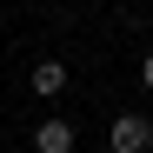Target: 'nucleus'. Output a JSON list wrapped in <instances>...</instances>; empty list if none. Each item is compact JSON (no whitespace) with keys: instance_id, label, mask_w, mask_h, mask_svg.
I'll use <instances>...</instances> for the list:
<instances>
[{"instance_id":"20e7f679","label":"nucleus","mask_w":153,"mask_h":153,"mask_svg":"<svg viewBox=\"0 0 153 153\" xmlns=\"http://www.w3.org/2000/svg\"><path fill=\"white\" fill-rule=\"evenodd\" d=\"M140 80H146V87H153V53H146V60H140Z\"/></svg>"},{"instance_id":"7ed1b4c3","label":"nucleus","mask_w":153,"mask_h":153,"mask_svg":"<svg viewBox=\"0 0 153 153\" xmlns=\"http://www.w3.org/2000/svg\"><path fill=\"white\" fill-rule=\"evenodd\" d=\"M60 87H67V67H60V60H40V67H33V93H47V100H53Z\"/></svg>"},{"instance_id":"f03ea898","label":"nucleus","mask_w":153,"mask_h":153,"mask_svg":"<svg viewBox=\"0 0 153 153\" xmlns=\"http://www.w3.org/2000/svg\"><path fill=\"white\" fill-rule=\"evenodd\" d=\"M33 153H73V120H40L33 126Z\"/></svg>"},{"instance_id":"f257e3e1","label":"nucleus","mask_w":153,"mask_h":153,"mask_svg":"<svg viewBox=\"0 0 153 153\" xmlns=\"http://www.w3.org/2000/svg\"><path fill=\"white\" fill-rule=\"evenodd\" d=\"M107 146H113V153H146V146H153V120H146V113H113Z\"/></svg>"}]
</instances>
